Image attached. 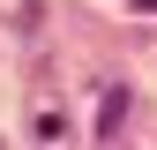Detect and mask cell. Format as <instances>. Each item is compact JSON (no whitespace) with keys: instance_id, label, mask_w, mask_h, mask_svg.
Instances as JSON below:
<instances>
[{"instance_id":"1","label":"cell","mask_w":157,"mask_h":150,"mask_svg":"<svg viewBox=\"0 0 157 150\" xmlns=\"http://www.w3.org/2000/svg\"><path fill=\"white\" fill-rule=\"evenodd\" d=\"M135 8H157V0H135Z\"/></svg>"}]
</instances>
